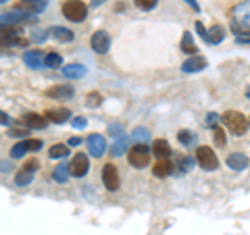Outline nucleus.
<instances>
[{"mask_svg": "<svg viewBox=\"0 0 250 235\" xmlns=\"http://www.w3.org/2000/svg\"><path fill=\"white\" fill-rule=\"evenodd\" d=\"M228 167L233 171H244L248 167V158L242 152H233L228 156Z\"/></svg>", "mask_w": 250, "mask_h": 235, "instance_id": "18", "label": "nucleus"}, {"mask_svg": "<svg viewBox=\"0 0 250 235\" xmlns=\"http://www.w3.org/2000/svg\"><path fill=\"white\" fill-rule=\"evenodd\" d=\"M215 144L221 146V148L228 144V137H225V131L223 129H215Z\"/></svg>", "mask_w": 250, "mask_h": 235, "instance_id": "33", "label": "nucleus"}, {"mask_svg": "<svg viewBox=\"0 0 250 235\" xmlns=\"http://www.w3.org/2000/svg\"><path fill=\"white\" fill-rule=\"evenodd\" d=\"M23 123L27 125L29 129H44L46 125H48V117H42V115H38V113H27L25 117H23Z\"/></svg>", "mask_w": 250, "mask_h": 235, "instance_id": "14", "label": "nucleus"}, {"mask_svg": "<svg viewBox=\"0 0 250 235\" xmlns=\"http://www.w3.org/2000/svg\"><path fill=\"white\" fill-rule=\"evenodd\" d=\"M221 121L225 123V127H228L229 133H233V136H244L248 131V125H250V121L238 111H225Z\"/></svg>", "mask_w": 250, "mask_h": 235, "instance_id": "1", "label": "nucleus"}, {"mask_svg": "<svg viewBox=\"0 0 250 235\" xmlns=\"http://www.w3.org/2000/svg\"><path fill=\"white\" fill-rule=\"evenodd\" d=\"M50 34L54 40H59V42H73V31L67 27H52Z\"/></svg>", "mask_w": 250, "mask_h": 235, "instance_id": "22", "label": "nucleus"}, {"mask_svg": "<svg viewBox=\"0 0 250 235\" xmlns=\"http://www.w3.org/2000/svg\"><path fill=\"white\" fill-rule=\"evenodd\" d=\"M25 19H27V15L23 13L21 9H17V6H15L13 11H4V13H2V19H0V21H2V27H6V25L13 27V25H17V23L25 21Z\"/></svg>", "mask_w": 250, "mask_h": 235, "instance_id": "11", "label": "nucleus"}, {"mask_svg": "<svg viewBox=\"0 0 250 235\" xmlns=\"http://www.w3.org/2000/svg\"><path fill=\"white\" fill-rule=\"evenodd\" d=\"M90 46H92V50L96 54H104V52H108V48H111V36H108L106 31L100 29V31H96V34L92 36Z\"/></svg>", "mask_w": 250, "mask_h": 235, "instance_id": "7", "label": "nucleus"}, {"mask_svg": "<svg viewBox=\"0 0 250 235\" xmlns=\"http://www.w3.org/2000/svg\"><path fill=\"white\" fill-rule=\"evenodd\" d=\"M231 21H238L242 25L250 27V0H242L231 9Z\"/></svg>", "mask_w": 250, "mask_h": 235, "instance_id": "8", "label": "nucleus"}, {"mask_svg": "<svg viewBox=\"0 0 250 235\" xmlns=\"http://www.w3.org/2000/svg\"><path fill=\"white\" fill-rule=\"evenodd\" d=\"M236 42H238V44H250V38L240 36V38H236Z\"/></svg>", "mask_w": 250, "mask_h": 235, "instance_id": "43", "label": "nucleus"}, {"mask_svg": "<svg viewBox=\"0 0 250 235\" xmlns=\"http://www.w3.org/2000/svg\"><path fill=\"white\" fill-rule=\"evenodd\" d=\"M134 137H136V139H140V137H142V139H146V137H148V131H146V129H136Z\"/></svg>", "mask_w": 250, "mask_h": 235, "instance_id": "38", "label": "nucleus"}, {"mask_svg": "<svg viewBox=\"0 0 250 235\" xmlns=\"http://www.w3.org/2000/svg\"><path fill=\"white\" fill-rule=\"evenodd\" d=\"M73 94H75V90L71 85H54V88L46 90V96L54 98V100H69V98H73Z\"/></svg>", "mask_w": 250, "mask_h": 235, "instance_id": "12", "label": "nucleus"}, {"mask_svg": "<svg viewBox=\"0 0 250 235\" xmlns=\"http://www.w3.org/2000/svg\"><path fill=\"white\" fill-rule=\"evenodd\" d=\"M225 38V29L221 25H213L208 29V44H221Z\"/></svg>", "mask_w": 250, "mask_h": 235, "instance_id": "24", "label": "nucleus"}, {"mask_svg": "<svg viewBox=\"0 0 250 235\" xmlns=\"http://www.w3.org/2000/svg\"><path fill=\"white\" fill-rule=\"evenodd\" d=\"M73 127L75 129H83L85 127V119H83V117H75V119H73Z\"/></svg>", "mask_w": 250, "mask_h": 235, "instance_id": "36", "label": "nucleus"}, {"mask_svg": "<svg viewBox=\"0 0 250 235\" xmlns=\"http://www.w3.org/2000/svg\"><path fill=\"white\" fill-rule=\"evenodd\" d=\"M88 148H90V154L94 156V158H100L106 150V139L100 136V133H92V136L88 137Z\"/></svg>", "mask_w": 250, "mask_h": 235, "instance_id": "9", "label": "nucleus"}, {"mask_svg": "<svg viewBox=\"0 0 250 235\" xmlns=\"http://www.w3.org/2000/svg\"><path fill=\"white\" fill-rule=\"evenodd\" d=\"M246 96H248V98H250V90H246Z\"/></svg>", "mask_w": 250, "mask_h": 235, "instance_id": "45", "label": "nucleus"}, {"mask_svg": "<svg viewBox=\"0 0 250 235\" xmlns=\"http://www.w3.org/2000/svg\"><path fill=\"white\" fill-rule=\"evenodd\" d=\"M31 40H34V42H44L46 40V31H36V36H31Z\"/></svg>", "mask_w": 250, "mask_h": 235, "instance_id": "37", "label": "nucleus"}, {"mask_svg": "<svg viewBox=\"0 0 250 235\" xmlns=\"http://www.w3.org/2000/svg\"><path fill=\"white\" fill-rule=\"evenodd\" d=\"M23 169H27V171H36V169H38V162H36V160H29Z\"/></svg>", "mask_w": 250, "mask_h": 235, "instance_id": "39", "label": "nucleus"}, {"mask_svg": "<svg viewBox=\"0 0 250 235\" xmlns=\"http://www.w3.org/2000/svg\"><path fill=\"white\" fill-rule=\"evenodd\" d=\"M196 31L200 34V38H202V40H205V42H208V31L205 29V25H202L200 21H196Z\"/></svg>", "mask_w": 250, "mask_h": 235, "instance_id": "34", "label": "nucleus"}, {"mask_svg": "<svg viewBox=\"0 0 250 235\" xmlns=\"http://www.w3.org/2000/svg\"><path fill=\"white\" fill-rule=\"evenodd\" d=\"M9 136H15V137H21V136H25V131H23V129H13V131H9Z\"/></svg>", "mask_w": 250, "mask_h": 235, "instance_id": "40", "label": "nucleus"}, {"mask_svg": "<svg viewBox=\"0 0 250 235\" xmlns=\"http://www.w3.org/2000/svg\"><path fill=\"white\" fill-rule=\"evenodd\" d=\"M186 2H188V4H190V6H192V9H194V11H196V13L200 11V6H198V2H196V0H186Z\"/></svg>", "mask_w": 250, "mask_h": 235, "instance_id": "42", "label": "nucleus"}, {"mask_svg": "<svg viewBox=\"0 0 250 235\" xmlns=\"http://www.w3.org/2000/svg\"><path fill=\"white\" fill-rule=\"evenodd\" d=\"M46 57H42V50H27L23 60H25V65L31 67V69H40L42 62H44Z\"/></svg>", "mask_w": 250, "mask_h": 235, "instance_id": "19", "label": "nucleus"}, {"mask_svg": "<svg viewBox=\"0 0 250 235\" xmlns=\"http://www.w3.org/2000/svg\"><path fill=\"white\" fill-rule=\"evenodd\" d=\"M36 150H42V139H23V142L13 146L11 156L13 158H21L27 152H36Z\"/></svg>", "mask_w": 250, "mask_h": 235, "instance_id": "6", "label": "nucleus"}, {"mask_svg": "<svg viewBox=\"0 0 250 235\" xmlns=\"http://www.w3.org/2000/svg\"><path fill=\"white\" fill-rule=\"evenodd\" d=\"M69 175H71V167H69V164H59V167L52 171L54 181H59V183H65L69 179Z\"/></svg>", "mask_w": 250, "mask_h": 235, "instance_id": "23", "label": "nucleus"}, {"mask_svg": "<svg viewBox=\"0 0 250 235\" xmlns=\"http://www.w3.org/2000/svg\"><path fill=\"white\" fill-rule=\"evenodd\" d=\"M152 152H154L156 158H169V154H171L169 142H165V139H156L152 144Z\"/></svg>", "mask_w": 250, "mask_h": 235, "instance_id": "21", "label": "nucleus"}, {"mask_svg": "<svg viewBox=\"0 0 250 235\" xmlns=\"http://www.w3.org/2000/svg\"><path fill=\"white\" fill-rule=\"evenodd\" d=\"M205 67H207V59L205 57H198V54H194L192 59H188L184 65H182V71L184 73H198Z\"/></svg>", "mask_w": 250, "mask_h": 235, "instance_id": "13", "label": "nucleus"}, {"mask_svg": "<svg viewBox=\"0 0 250 235\" xmlns=\"http://www.w3.org/2000/svg\"><path fill=\"white\" fill-rule=\"evenodd\" d=\"M156 2H159V0H136V6L142 11H152L156 6Z\"/></svg>", "mask_w": 250, "mask_h": 235, "instance_id": "31", "label": "nucleus"}, {"mask_svg": "<svg viewBox=\"0 0 250 235\" xmlns=\"http://www.w3.org/2000/svg\"><path fill=\"white\" fill-rule=\"evenodd\" d=\"M0 117H2V119H0V121H2V125H9L11 123V119H9V115H6V113H2Z\"/></svg>", "mask_w": 250, "mask_h": 235, "instance_id": "44", "label": "nucleus"}, {"mask_svg": "<svg viewBox=\"0 0 250 235\" xmlns=\"http://www.w3.org/2000/svg\"><path fill=\"white\" fill-rule=\"evenodd\" d=\"M196 160H198V164L205 171H215L217 167H219V160H217V154L210 150L208 146H200V148H196Z\"/></svg>", "mask_w": 250, "mask_h": 235, "instance_id": "4", "label": "nucleus"}, {"mask_svg": "<svg viewBox=\"0 0 250 235\" xmlns=\"http://www.w3.org/2000/svg\"><path fill=\"white\" fill-rule=\"evenodd\" d=\"M62 75L67 77V79H82V77L85 75V67L82 65H67V67H62Z\"/></svg>", "mask_w": 250, "mask_h": 235, "instance_id": "20", "label": "nucleus"}, {"mask_svg": "<svg viewBox=\"0 0 250 235\" xmlns=\"http://www.w3.org/2000/svg\"><path fill=\"white\" fill-rule=\"evenodd\" d=\"M62 15L73 23H82L88 17V6H85L82 0H67V2L62 4Z\"/></svg>", "mask_w": 250, "mask_h": 235, "instance_id": "2", "label": "nucleus"}, {"mask_svg": "<svg viewBox=\"0 0 250 235\" xmlns=\"http://www.w3.org/2000/svg\"><path fill=\"white\" fill-rule=\"evenodd\" d=\"M103 183H104V187L108 192H117V190H119L121 179H119V171H117L115 164L106 162L103 167Z\"/></svg>", "mask_w": 250, "mask_h": 235, "instance_id": "5", "label": "nucleus"}, {"mask_svg": "<svg viewBox=\"0 0 250 235\" xmlns=\"http://www.w3.org/2000/svg\"><path fill=\"white\" fill-rule=\"evenodd\" d=\"M44 115L48 117V121H50V123H59V125H62V123H67V121H69V117H71V111H69V108H50V111H46Z\"/></svg>", "mask_w": 250, "mask_h": 235, "instance_id": "17", "label": "nucleus"}, {"mask_svg": "<svg viewBox=\"0 0 250 235\" xmlns=\"http://www.w3.org/2000/svg\"><path fill=\"white\" fill-rule=\"evenodd\" d=\"M182 50L186 52V54H196V44H194V40H192V34L190 31H184V36H182Z\"/></svg>", "mask_w": 250, "mask_h": 235, "instance_id": "25", "label": "nucleus"}, {"mask_svg": "<svg viewBox=\"0 0 250 235\" xmlns=\"http://www.w3.org/2000/svg\"><path fill=\"white\" fill-rule=\"evenodd\" d=\"M177 137H179V142H182L184 146H192L194 142H196V136H194V133H190V131H186V129L179 131Z\"/></svg>", "mask_w": 250, "mask_h": 235, "instance_id": "29", "label": "nucleus"}, {"mask_svg": "<svg viewBox=\"0 0 250 235\" xmlns=\"http://www.w3.org/2000/svg\"><path fill=\"white\" fill-rule=\"evenodd\" d=\"M62 65V57L59 52H48L46 54V59H44V67H48V69H59Z\"/></svg>", "mask_w": 250, "mask_h": 235, "instance_id": "27", "label": "nucleus"}, {"mask_svg": "<svg viewBox=\"0 0 250 235\" xmlns=\"http://www.w3.org/2000/svg\"><path fill=\"white\" fill-rule=\"evenodd\" d=\"M46 4H48L46 0H21V2L17 4V9L36 15V13H42L46 9Z\"/></svg>", "mask_w": 250, "mask_h": 235, "instance_id": "16", "label": "nucleus"}, {"mask_svg": "<svg viewBox=\"0 0 250 235\" xmlns=\"http://www.w3.org/2000/svg\"><path fill=\"white\" fill-rule=\"evenodd\" d=\"M152 173L154 177H169L171 173H173V162H171L169 158H156L154 167H152Z\"/></svg>", "mask_w": 250, "mask_h": 235, "instance_id": "15", "label": "nucleus"}, {"mask_svg": "<svg viewBox=\"0 0 250 235\" xmlns=\"http://www.w3.org/2000/svg\"><path fill=\"white\" fill-rule=\"evenodd\" d=\"M127 160L131 167L136 169H144L148 160H150V148H148L146 144H136L131 150L127 152Z\"/></svg>", "mask_w": 250, "mask_h": 235, "instance_id": "3", "label": "nucleus"}, {"mask_svg": "<svg viewBox=\"0 0 250 235\" xmlns=\"http://www.w3.org/2000/svg\"><path fill=\"white\" fill-rule=\"evenodd\" d=\"M67 154H69V146H65V144H54L48 150L50 158H65Z\"/></svg>", "mask_w": 250, "mask_h": 235, "instance_id": "28", "label": "nucleus"}, {"mask_svg": "<svg viewBox=\"0 0 250 235\" xmlns=\"http://www.w3.org/2000/svg\"><path fill=\"white\" fill-rule=\"evenodd\" d=\"M80 144H82V137H77V136L69 139V146H80Z\"/></svg>", "mask_w": 250, "mask_h": 235, "instance_id": "41", "label": "nucleus"}, {"mask_svg": "<svg viewBox=\"0 0 250 235\" xmlns=\"http://www.w3.org/2000/svg\"><path fill=\"white\" fill-rule=\"evenodd\" d=\"M100 102H103V96H100V94H96V92H92V94H88V96H85V106H90V108L100 106Z\"/></svg>", "mask_w": 250, "mask_h": 235, "instance_id": "30", "label": "nucleus"}, {"mask_svg": "<svg viewBox=\"0 0 250 235\" xmlns=\"http://www.w3.org/2000/svg\"><path fill=\"white\" fill-rule=\"evenodd\" d=\"M34 173H36V171H27V169H21L19 171V173L17 175H15V183H17V185H29L31 183V179H34Z\"/></svg>", "mask_w": 250, "mask_h": 235, "instance_id": "26", "label": "nucleus"}, {"mask_svg": "<svg viewBox=\"0 0 250 235\" xmlns=\"http://www.w3.org/2000/svg\"><path fill=\"white\" fill-rule=\"evenodd\" d=\"M217 121H219V115H215V113H208L207 115V125H208V127H215Z\"/></svg>", "mask_w": 250, "mask_h": 235, "instance_id": "35", "label": "nucleus"}, {"mask_svg": "<svg viewBox=\"0 0 250 235\" xmlns=\"http://www.w3.org/2000/svg\"><path fill=\"white\" fill-rule=\"evenodd\" d=\"M125 144H127V142H125V137H121L119 142H117V144L111 148V154H113V156H121L123 150H125Z\"/></svg>", "mask_w": 250, "mask_h": 235, "instance_id": "32", "label": "nucleus"}, {"mask_svg": "<svg viewBox=\"0 0 250 235\" xmlns=\"http://www.w3.org/2000/svg\"><path fill=\"white\" fill-rule=\"evenodd\" d=\"M69 167H71V175L73 177H83L85 173H88V169H90L88 156H85V154H75Z\"/></svg>", "mask_w": 250, "mask_h": 235, "instance_id": "10", "label": "nucleus"}]
</instances>
